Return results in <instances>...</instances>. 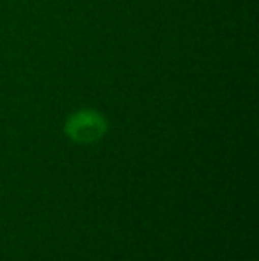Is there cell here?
I'll return each mask as SVG.
<instances>
[{"label":"cell","mask_w":259,"mask_h":261,"mask_svg":"<svg viewBox=\"0 0 259 261\" xmlns=\"http://www.w3.org/2000/svg\"><path fill=\"white\" fill-rule=\"evenodd\" d=\"M108 130V121L94 109H80L69 114L64 123V134L76 144H94Z\"/></svg>","instance_id":"6da1fadb"}]
</instances>
